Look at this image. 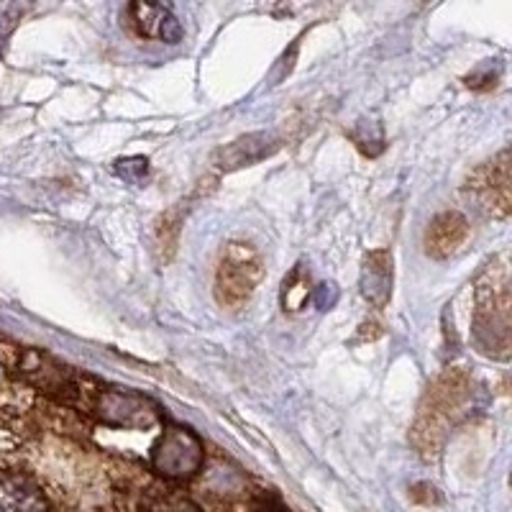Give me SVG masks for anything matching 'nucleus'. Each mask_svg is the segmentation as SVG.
<instances>
[{
    "label": "nucleus",
    "mask_w": 512,
    "mask_h": 512,
    "mask_svg": "<svg viewBox=\"0 0 512 512\" xmlns=\"http://www.w3.org/2000/svg\"><path fill=\"white\" fill-rule=\"evenodd\" d=\"M472 333L482 354L510 356V277L502 264H489L479 277Z\"/></svg>",
    "instance_id": "nucleus-1"
},
{
    "label": "nucleus",
    "mask_w": 512,
    "mask_h": 512,
    "mask_svg": "<svg viewBox=\"0 0 512 512\" xmlns=\"http://www.w3.org/2000/svg\"><path fill=\"white\" fill-rule=\"evenodd\" d=\"M262 277V254L246 241H228L218 256L216 300L223 308H239L249 303Z\"/></svg>",
    "instance_id": "nucleus-2"
},
{
    "label": "nucleus",
    "mask_w": 512,
    "mask_h": 512,
    "mask_svg": "<svg viewBox=\"0 0 512 512\" xmlns=\"http://www.w3.org/2000/svg\"><path fill=\"white\" fill-rule=\"evenodd\" d=\"M205 446L190 425L167 423L152 448V469L167 482H187L203 469Z\"/></svg>",
    "instance_id": "nucleus-3"
},
{
    "label": "nucleus",
    "mask_w": 512,
    "mask_h": 512,
    "mask_svg": "<svg viewBox=\"0 0 512 512\" xmlns=\"http://www.w3.org/2000/svg\"><path fill=\"white\" fill-rule=\"evenodd\" d=\"M88 413L111 428L144 431L159 423V408L149 397L131 390H95L90 395Z\"/></svg>",
    "instance_id": "nucleus-4"
},
{
    "label": "nucleus",
    "mask_w": 512,
    "mask_h": 512,
    "mask_svg": "<svg viewBox=\"0 0 512 512\" xmlns=\"http://www.w3.org/2000/svg\"><path fill=\"white\" fill-rule=\"evenodd\" d=\"M18 374L29 384H34L36 390L59 402H75L77 395H80V379L70 372V367L59 364L57 359H52L44 351H21Z\"/></svg>",
    "instance_id": "nucleus-5"
},
{
    "label": "nucleus",
    "mask_w": 512,
    "mask_h": 512,
    "mask_svg": "<svg viewBox=\"0 0 512 512\" xmlns=\"http://www.w3.org/2000/svg\"><path fill=\"white\" fill-rule=\"evenodd\" d=\"M466 187L487 216L505 218L510 213V154L502 152L492 162H484Z\"/></svg>",
    "instance_id": "nucleus-6"
},
{
    "label": "nucleus",
    "mask_w": 512,
    "mask_h": 512,
    "mask_svg": "<svg viewBox=\"0 0 512 512\" xmlns=\"http://www.w3.org/2000/svg\"><path fill=\"white\" fill-rule=\"evenodd\" d=\"M0 512H49V500L31 474L0 469Z\"/></svg>",
    "instance_id": "nucleus-7"
},
{
    "label": "nucleus",
    "mask_w": 512,
    "mask_h": 512,
    "mask_svg": "<svg viewBox=\"0 0 512 512\" xmlns=\"http://www.w3.org/2000/svg\"><path fill=\"white\" fill-rule=\"evenodd\" d=\"M361 295L372 308H387L392 297V251L390 249H372L361 259L359 274Z\"/></svg>",
    "instance_id": "nucleus-8"
},
{
    "label": "nucleus",
    "mask_w": 512,
    "mask_h": 512,
    "mask_svg": "<svg viewBox=\"0 0 512 512\" xmlns=\"http://www.w3.org/2000/svg\"><path fill=\"white\" fill-rule=\"evenodd\" d=\"M469 239V221L456 210L438 213L425 228V254L431 259H448L454 256Z\"/></svg>",
    "instance_id": "nucleus-9"
},
{
    "label": "nucleus",
    "mask_w": 512,
    "mask_h": 512,
    "mask_svg": "<svg viewBox=\"0 0 512 512\" xmlns=\"http://www.w3.org/2000/svg\"><path fill=\"white\" fill-rule=\"evenodd\" d=\"M128 16H131V24L139 31V36H146V39H159L167 41V44H177L182 39L180 21H177L175 13L169 11L167 6H159V3H131Z\"/></svg>",
    "instance_id": "nucleus-10"
},
{
    "label": "nucleus",
    "mask_w": 512,
    "mask_h": 512,
    "mask_svg": "<svg viewBox=\"0 0 512 512\" xmlns=\"http://www.w3.org/2000/svg\"><path fill=\"white\" fill-rule=\"evenodd\" d=\"M274 149V139L269 134H251V136H241L233 144L223 146L218 149L216 157H213V164L218 169H239V167H249V164L259 162V159L269 157Z\"/></svg>",
    "instance_id": "nucleus-11"
},
{
    "label": "nucleus",
    "mask_w": 512,
    "mask_h": 512,
    "mask_svg": "<svg viewBox=\"0 0 512 512\" xmlns=\"http://www.w3.org/2000/svg\"><path fill=\"white\" fill-rule=\"evenodd\" d=\"M139 512H203L192 497L175 487H149L139 500Z\"/></svg>",
    "instance_id": "nucleus-12"
},
{
    "label": "nucleus",
    "mask_w": 512,
    "mask_h": 512,
    "mask_svg": "<svg viewBox=\"0 0 512 512\" xmlns=\"http://www.w3.org/2000/svg\"><path fill=\"white\" fill-rule=\"evenodd\" d=\"M310 297H313L310 274L305 272L303 264H297L290 277H285V282H282V308H285V313H297L308 305Z\"/></svg>",
    "instance_id": "nucleus-13"
},
{
    "label": "nucleus",
    "mask_w": 512,
    "mask_h": 512,
    "mask_svg": "<svg viewBox=\"0 0 512 512\" xmlns=\"http://www.w3.org/2000/svg\"><path fill=\"white\" fill-rule=\"evenodd\" d=\"M180 210H169V213H164L162 221L157 223V251L162 256V262H169V256L175 254L177 249V239H180Z\"/></svg>",
    "instance_id": "nucleus-14"
},
{
    "label": "nucleus",
    "mask_w": 512,
    "mask_h": 512,
    "mask_svg": "<svg viewBox=\"0 0 512 512\" xmlns=\"http://www.w3.org/2000/svg\"><path fill=\"white\" fill-rule=\"evenodd\" d=\"M372 128V123L367 121H359V126L351 131V139L356 141V146H359L361 152L369 154V157H374V154L382 152V146H384V139H382V128H377V131H369Z\"/></svg>",
    "instance_id": "nucleus-15"
},
{
    "label": "nucleus",
    "mask_w": 512,
    "mask_h": 512,
    "mask_svg": "<svg viewBox=\"0 0 512 512\" xmlns=\"http://www.w3.org/2000/svg\"><path fill=\"white\" fill-rule=\"evenodd\" d=\"M21 16H24V6H18V3H0V54H3L8 36L13 34Z\"/></svg>",
    "instance_id": "nucleus-16"
},
{
    "label": "nucleus",
    "mask_w": 512,
    "mask_h": 512,
    "mask_svg": "<svg viewBox=\"0 0 512 512\" xmlns=\"http://www.w3.org/2000/svg\"><path fill=\"white\" fill-rule=\"evenodd\" d=\"M146 169H149V162H146L144 157L118 159V162H116V172L123 177V180H136V182H139L141 177L146 175Z\"/></svg>",
    "instance_id": "nucleus-17"
},
{
    "label": "nucleus",
    "mask_w": 512,
    "mask_h": 512,
    "mask_svg": "<svg viewBox=\"0 0 512 512\" xmlns=\"http://www.w3.org/2000/svg\"><path fill=\"white\" fill-rule=\"evenodd\" d=\"M313 300L318 303L320 310H328L336 303V290H333L331 285H318L313 292Z\"/></svg>",
    "instance_id": "nucleus-18"
},
{
    "label": "nucleus",
    "mask_w": 512,
    "mask_h": 512,
    "mask_svg": "<svg viewBox=\"0 0 512 512\" xmlns=\"http://www.w3.org/2000/svg\"><path fill=\"white\" fill-rule=\"evenodd\" d=\"M254 512H290L277 495H264L262 500L254 505Z\"/></svg>",
    "instance_id": "nucleus-19"
}]
</instances>
